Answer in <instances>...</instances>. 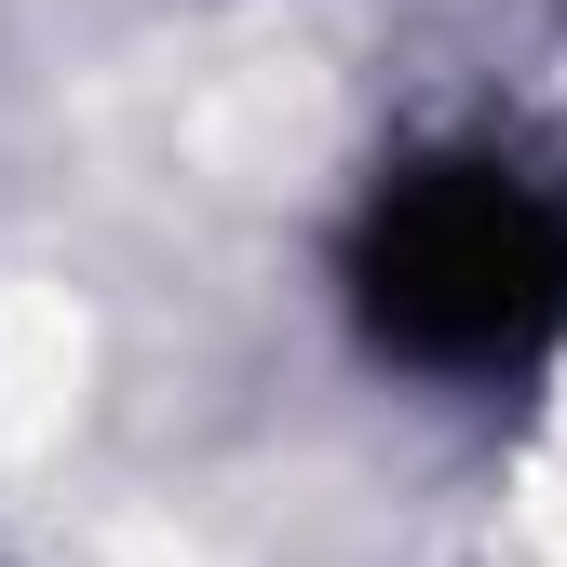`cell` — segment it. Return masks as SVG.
<instances>
[{
	"instance_id": "obj_1",
	"label": "cell",
	"mask_w": 567,
	"mask_h": 567,
	"mask_svg": "<svg viewBox=\"0 0 567 567\" xmlns=\"http://www.w3.org/2000/svg\"><path fill=\"white\" fill-rule=\"evenodd\" d=\"M351 365L419 405H527L567 365V150L514 109H433L365 150L324 230Z\"/></svg>"
}]
</instances>
